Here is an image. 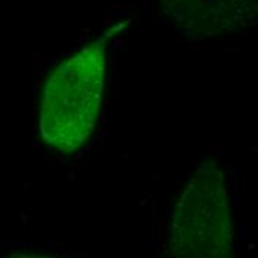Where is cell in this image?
<instances>
[{
	"instance_id": "cell-1",
	"label": "cell",
	"mask_w": 258,
	"mask_h": 258,
	"mask_svg": "<svg viewBox=\"0 0 258 258\" xmlns=\"http://www.w3.org/2000/svg\"><path fill=\"white\" fill-rule=\"evenodd\" d=\"M107 69L105 39L59 62L45 83L39 129L56 152L73 153L92 135L101 108Z\"/></svg>"
},
{
	"instance_id": "cell-2",
	"label": "cell",
	"mask_w": 258,
	"mask_h": 258,
	"mask_svg": "<svg viewBox=\"0 0 258 258\" xmlns=\"http://www.w3.org/2000/svg\"><path fill=\"white\" fill-rule=\"evenodd\" d=\"M168 257L236 258L227 182L215 162L198 166L172 209Z\"/></svg>"
},
{
	"instance_id": "cell-3",
	"label": "cell",
	"mask_w": 258,
	"mask_h": 258,
	"mask_svg": "<svg viewBox=\"0 0 258 258\" xmlns=\"http://www.w3.org/2000/svg\"><path fill=\"white\" fill-rule=\"evenodd\" d=\"M159 11L182 36L209 39L255 26L258 0H156Z\"/></svg>"
},
{
	"instance_id": "cell-4",
	"label": "cell",
	"mask_w": 258,
	"mask_h": 258,
	"mask_svg": "<svg viewBox=\"0 0 258 258\" xmlns=\"http://www.w3.org/2000/svg\"><path fill=\"white\" fill-rule=\"evenodd\" d=\"M8 258H53L49 255H43V254H26V252H18V254H14Z\"/></svg>"
}]
</instances>
